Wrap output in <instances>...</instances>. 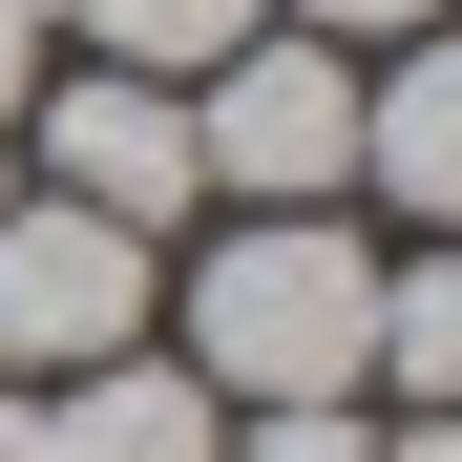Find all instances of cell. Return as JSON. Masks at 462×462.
<instances>
[{
  "mask_svg": "<svg viewBox=\"0 0 462 462\" xmlns=\"http://www.w3.org/2000/svg\"><path fill=\"white\" fill-rule=\"evenodd\" d=\"M189 378H231V400H357L378 378V253L337 210H231L189 253Z\"/></svg>",
  "mask_w": 462,
  "mask_h": 462,
  "instance_id": "obj_1",
  "label": "cell"
},
{
  "mask_svg": "<svg viewBox=\"0 0 462 462\" xmlns=\"http://www.w3.org/2000/svg\"><path fill=\"white\" fill-rule=\"evenodd\" d=\"M189 169H210L231 210H337V189H357V63L253 22L231 63H189Z\"/></svg>",
  "mask_w": 462,
  "mask_h": 462,
  "instance_id": "obj_2",
  "label": "cell"
},
{
  "mask_svg": "<svg viewBox=\"0 0 462 462\" xmlns=\"http://www.w3.org/2000/svg\"><path fill=\"white\" fill-rule=\"evenodd\" d=\"M147 337V231L63 210V189H0V378H85Z\"/></svg>",
  "mask_w": 462,
  "mask_h": 462,
  "instance_id": "obj_3",
  "label": "cell"
},
{
  "mask_svg": "<svg viewBox=\"0 0 462 462\" xmlns=\"http://www.w3.org/2000/svg\"><path fill=\"white\" fill-rule=\"evenodd\" d=\"M22 106H42V189H63V210H106V231L210 210V169H189V85H147V63H85V85H22Z\"/></svg>",
  "mask_w": 462,
  "mask_h": 462,
  "instance_id": "obj_4",
  "label": "cell"
},
{
  "mask_svg": "<svg viewBox=\"0 0 462 462\" xmlns=\"http://www.w3.org/2000/svg\"><path fill=\"white\" fill-rule=\"evenodd\" d=\"M231 420H210V378L189 357H85V378H42V462H210Z\"/></svg>",
  "mask_w": 462,
  "mask_h": 462,
  "instance_id": "obj_5",
  "label": "cell"
},
{
  "mask_svg": "<svg viewBox=\"0 0 462 462\" xmlns=\"http://www.w3.org/2000/svg\"><path fill=\"white\" fill-rule=\"evenodd\" d=\"M357 169L400 189V210H462V42L441 22L400 42V85H357Z\"/></svg>",
  "mask_w": 462,
  "mask_h": 462,
  "instance_id": "obj_6",
  "label": "cell"
},
{
  "mask_svg": "<svg viewBox=\"0 0 462 462\" xmlns=\"http://www.w3.org/2000/svg\"><path fill=\"white\" fill-rule=\"evenodd\" d=\"M378 378H400V400H462V253L378 273Z\"/></svg>",
  "mask_w": 462,
  "mask_h": 462,
  "instance_id": "obj_7",
  "label": "cell"
},
{
  "mask_svg": "<svg viewBox=\"0 0 462 462\" xmlns=\"http://www.w3.org/2000/svg\"><path fill=\"white\" fill-rule=\"evenodd\" d=\"M210 462H378L357 400H253V441H210Z\"/></svg>",
  "mask_w": 462,
  "mask_h": 462,
  "instance_id": "obj_8",
  "label": "cell"
},
{
  "mask_svg": "<svg viewBox=\"0 0 462 462\" xmlns=\"http://www.w3.org/2000/svg\"><path fill=\"white\" fill-rule=\"evenodd\" d=\"M294 22H316V42H420L441 0H294Z\"/></svg>",
  "mask_w": 462,
  "mask_h": 462,
  "instance_id": "obj_9",
  "label": "cell"
},
{
  "mask_svg": "<svg viewBox=\"0 0 462 462\" xmlns=\"http://www.w3.org/2000/svg\"><path fill=\"white\" fill-rule=\"evenodd\" d=\"M22 85H42V0H0V126H22Z\"/></svg>",
  "mask_w": 462,
  "mask_h": 462,
  "instance_id": "obj_10",
  "label": "cell"
},
{
  "mask_svg": "<svg viewBox=\"0 0 462 462\" xmlns=\"http://www.w3.org/2000/svg\"><path fill=\"white\" fill-rule=\"evenodd\" d=\"M0 462H42V378H0Z\"/></svg>",
  "mask_w": 462,
  "mask_h": 462,
  "instance_id": "obj_11",
  "label": "cell"
},
{
  "mask_svg": "<svg viewBox=\"0 0 462 462\" xmlns=\"http://www.w3.org/2000/svg\"><path fill=\"white\" fill-rule=\"evenodd\" d=\"M378 462H462V400H441V420H400V441H378Z\"/></svg>",
  "mask_w": 462,
  "mask_h": 462,
  "instance_id": "obj_12",
  "label": "cell"
},
{
  "mask_svg": "<svg viewBox=\"0 0 462 462\" xmlns=\"http://www.w3.org/2000/svg\"><path fill=\"white\" fill-rule=\"evenodd\" d=\"M0 189H22V169H0Z\"/></svg>",
  "mask_w": 462,
  "mask_h": 462,
  "instance_id": "obj_13",
  "label": "cell"
}]
</instances>
